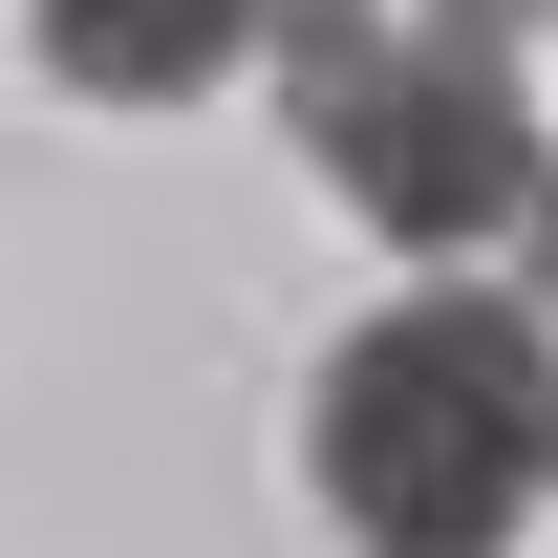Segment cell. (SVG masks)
<instances>
[{"label":"cell","mask_w":558,"mask_h":558,"mask_svg":"<svg viewBox=\"0 0 558 558\" xmlns=\"http://www.w3.org/2000/svg\"><path fill=\"white\" fill-rule=\"evenodd\" d=\"M301 451H323L344 558H515V515L558 494V323L429 279V301H387L323 365Z\"/></svg>","instance_id":"1"},{"label":"cell","mask_w":558,"mask_h":558,"mask_svg":"<svg viewBox=\"0 0 558 558\" xmlns=\"http://www.w3.org/2000/svg\"><path fill=\"white\" fill-rule=\"evenodd\" d=\"M279 108L323 150V194H344L365 236H409V258L537 215V172H558L537 108H515V65L451 44L429 0H279Z\"/></svg>","instance_id":"2"},{"label":"cell","mask_w":558,"mask_h":558,"mask_svg":"<svg viewBox=\"0 0 558 558\" xmlns=\"http://www.w3.org/2000/svg\"><path fill=\"white\" fill-rule=\"evenodd\" d=\"M22 44L86 108H194L215 65H279V0H22Z\"/></svg>","instance_id":"3"},{"label":"cell","mask_w":558,"mask_h":558,"mask_svg":"<svg viewBox=\"0 0 558 558\" xmlns=\"http://www.w3.org/2000/svg\"><path fill=\"white\" fill-rule=\"evenodd\" d=\"M429 22H451V44H494V65H515V44H537L558 0H429Z\"/></svg>","instance_id":"4"},{"label":"cell","mask_w":558,"mask_h":558,"mask_svg":"<svg viewBox=\"0 0 558 558\" xmlns=\"http://www.w3.org/2000/svg\"><path fill=\"white\" fill-rule=\"evenodd\" d=\"M515 236H537V323H558V172H537V215H515Z\"/></svg>","instance_id":"5"}]
</instances>
